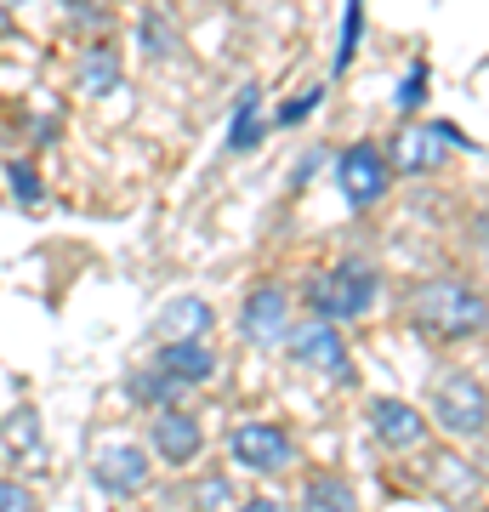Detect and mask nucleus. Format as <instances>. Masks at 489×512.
<instances>
[{
  "label": "nucleus",
  "mask_w": 489,
  "mask_h": 512,
  "mask_svg": "<svg viewBox=\"0 0 489 512\" xmlns=\"http://www.w3.org/2000/svg\"><path fill=\"white\" fill-rule=\"evenodd\" d=\"M410 325L427 342H472L484 336V291L467 279H427L410 291Z\"/></svg>",
  "instance_id": "f257e3e1"
},
{
  "label": "nucleus",
  "mask_w": 489,
  "mask_h": 512,
  "mask_svg": "<svg viewBox=\"0 0 489 512\" xmlns=\"http://www.w3.org/2000/svg\"><path fill=\"white\" fill-rule=\"evenodd\" d=\"M376 302H381V268L359 251H347L336 268L308 279L313 319H330V325H353V319H364Z\"/></svg>",
  "instance_id": "f03ea898"
},
{
  "label": "nucleus",
  "mask_w": 489,
  "mask_h": 512,
  "mask_svg": "<svg viewBox=\"0 0 489 512\" xmlns=\"http://www.w3.org/2000/svg\"><path fill=\"white\" fill-rule=\"evenodd\" d=\"M433 421L461 444L484 439V427H489L484 376H472V370H444V376L433 382Z\"/></svg>",
  "instance_id": "7ed1b4c3"
},
{
  "label": "nucleus",
  "mask_w": 489,
  "mask_h": 512,
  "mask_svg": "<svg viewBox=\"0 0 489 512\" xmlns=\"http://www.w3.org/2000/svg\"><path fill=\"white\" fill-rule=\"evenodd\" d=\"M444 148H467V154H478V143L472 137H461L455 126H444V120H410V126L399 131V143H393V154H387V165H393V177H427V171H438L444 165Z\"/></svg>",
  "instance_id": "20e7f679"
},
{
  "label": "nucleus",
  "mask_w": 489,
  "mask_h": 512,
  "mask_svg": "<svg viewBox=\"0 0 489 512\" xmlns=\"http://www.w3.org/2000/svg\"><path fill=\"white\" fill-rule=\"evenodd\" d=\"M336 188H342V200L353 211H370V205L387 200V188H393V165H387V148L376 143H347L336 154Z\"/></svg>",
  "instance_id": "39448f33"
},
{
  "label": "nucleus",
  "mask_w": 489,
  "mask_h": 512,
  "mask_svg": "<svg viewBox=\"0 0 489 512\" xmlns=\"http://www.w3.org/2000/svg\"><path fill=\"white\" fill-rule=\"evenodd\" d=\"M285 353H290V359H296L302 370H313V376H330V382H347V376H353V359H347L342 325H330V319H308V325H290Z\"/></svg>",
  "instance_id": "423d86ee"
},
{
  "label": "nucleus",
  "mask_w": 489,
  "mask_h": 512,
  "mask_svg": "<svg viewBox=\"0 0 489 512\" xmlns=\"http://www.w3.org/2000/svg\"><path fill=\"white\" fill-rule=\"evenodd\" d=\"M91 484L114 501H131L137 490H148V450L131 439H109L91 450Z\"/></svg>",
  "instance_id": "0eeeda50"
},
{
  "label": "nucleus",
  "mask_w": 489,
  "mask_h": 512,
  "mask_svg": "<svg viewBox=\"0 0 489 512\" xmlns=\"http://www.w3.org/2000/svg\"><path fill=\"white\" fill-rule=\"evenodd\" d=\"M290 291L285 285H256L245 302H239V336L251 342V348H285V336H290Z\"/></svg>",
  "instance_id": "6e6552de"
},
{
  "label": "nucleus",
  "mask_w": 489,
  "mask_h": 512,
  "mask_svg": "<svg viewBox=\"0 0 489 512\" xmlns=\"http://www.w3.org/2000/svg\"><path fill=\"white\" fill-rule=\"evenodd\" d=\"M290 456H296V444L279 421H239L228 433V461L245 473H279Z\"/></svg>",
  "instance_id": "1a4fd4ad"
},
{
  "label": "nucleus",
  "mask_w": 489,
  "mask_h": 512,
  "mask_svg": "<svg viewBox=\"0 0 489 512\" xmlns=\"http://www.w3.org/2000/svg\"><path fill=\"white\" fill-rule=\"evenodd\" d=\"M148 450L165 461V467H194L205 450V427L194 410H182V404H165V410H154V421H148Z\"/></svg>",
  "instance_id": "9d476101"
},
{
  "label": "nucleus",
  "mask_w": 489,
  "mask_h": 512,
  "mask_svg": "<svg viewBox=\"0 0 489 512\" xmlns=\"http://www.w3.org/2000/svg\"><path fill=\"white\" fill-rule=\"evenodd\" d=\"M148 370L165 376L177 393H194L200 382L217 376V353L205 348V336H182V342H160V353L148 359Z\"/></svg>",
  "instance_id": "9b49d317"
},
{
  "label": "nucleus",
  "mask_w": 489,
  "mask_h": 512,
  "mask_svg": "<svg viewBox=\"0 0 489 512\" xmlns=\"http://www.w3.org/2000/svg\"><path fill=\"white\" fill-rule=\"evenodd\" d=\"M370 433H376L381 450H393V456H404V450H421L427 444V416H421L416 404L404 399H370Z\"/></svg>",
  "instance_id": "f8f14e48"
},
{
  "label": "nucleus",
  "mask_w": 489,
  "mask_h": 512,
  "mask_svg": "<svg viewBox=\"0 0 489 512\" xmlns=\"http://www.w3.org/2000/svg\"><path fill=\"white\" fill-rule=\"evenodd\" d=\"M114 86H120V52H114V40H91L86 57H80V92L109 97Z\"/></svg>",
  "instance_id": "ddd939ff"
},
{
  "label": "nucleus",
  "mask_w": 489,
  "mask_h": 512,
  "mask_svg": "<svg viewBox=\"0 0 489 512\" xmlns=\"http://www.w3.org/2000/svg\"><path fill=\"white\" fill-rule=\"evenodd\" d=\"M296 512H359V495L342 473H313L302 484V507Z\"/></svg>",
  "instance_id": "4468645a"
},
{
  "label": "nucleus",
  "mask_w": 489,
  "mask_h": 512,
  "mask_svg": "<svg viewBox=\"0 0 489 512\" xmlns=\"http://www.w3.org/2000/svg\"><path fill=\"white\" fill-rule=\"evenodd\" d=\"M205 330H211V308H205V296H177V302L160 313V336H165V342L205 336Z\"/></svg>",
  "instance_id": "2eb2a0df"
},
{
  "label": "nucleus",
  "mask_w": 489,
  "mask_h": 512,
  "mask_svg": "<svg viewBox=\"0 0 489 512\" xmlns=\"http://www.w3.org/2000/svg\"><path fill=\"white\" fill-rule=\"evenodd\" d=\"M262 143V86H245L234 103V126H228V148L234 154H251Z\"/></svg>",
  "instance_id": "dca6fc26"
},
{
  "label": "nucleus",
  "mask_w": 489,
  "mask_h": 512,
  "mask_svg": "<svg viewBox=\"0 0 489 512\" xmlns=\"http://www.w3.org/2000/svg\"><path fill=\"white\" fill-rule=\"evenodd\" d=\"M137 46H143V57L165 63V57H177L182 35H177V23L165 18V12H143V18H137Z\"/></svg>",
  "instance_id": "f3484780"
},
{
  "label": "nucleus",
  "mask_w": 489,
  "mask_h": 512,
  "mask_svg": "<svg viewBox=\"0 0 489 512\" xmlns=\"http://www.w3.org/2000/svg\"><path fill=\"white\" fill-rule=\"evenodd\" d=\"M359 40H364V0H347V6H342V46H336L330 80H336V74H347V63H353V52H359Z\"/></svg>",
  "instance_id": "a211bd4d"
},
{
  "label": "nucleus",
  "mask_w": 489,
  "mask_h": 512,
  "mask_svg": "<svg viewBox=\"0 0 489 512\" xmlns=\"http://www.w3.org/2000/svg\"><path fill=\"white\" fill-rule=\"evenodd\" d=\"M126 393H131V404H143V410H148V404H154V410H165V404L182 399L177 387L165 382V376H154V370H137V376L126 382Z\"/></svg>",
  "instance_id": "6ab92c4d"
},
{
  "label": "nucleus",
  "mask_w": 489,
  "mask_h": 512,
  "mask_svg": "<svg viewBox=\"0 0 489 512\" xmlns=\"http://www.w3.org/2000/svg\"><path fill=\"white\" fill-rule=\"evenodd\" d=\"M6 183H12V194H18L23 211H35V205H40V177H35V165H29V160L6 165Z\"/></svg>",
  "instance_id": "aec40b11"
},
{
  "label": "nucleus",
  "mask_w": 489,
  "mask_h": 512,
  "mask_svg": "<svg viewBox=\"0 0 489 512\" xmlns=\"http://www.w3.org/2000/svg\"><path fill=\"white\" fill-rule=\"evenodd\" d=\"M325 103V86H308L302 97H290V103H279V114H273V126H302L313 109Z\"/></svg>",
  "instance_id": "412c9836"
},
{
  "label": "nucleus",
  "mask_w": 489,
  "mask_h": 512,
  "mask_svg": "<svg viewBox=\"0 0 489 512\" xmlns=\"http://www.w3.org/2000/svg\"><path fill=\"white\" fill-rule=\"evenodd\" d=\"M0 512H40V501L23 478H0Z\"/></svg>",
  "instance_id": "4be33fe9"
},
{
  "label": "nucleus",
  "mask_w": 489,
  "mask_h": 512,
  "mask_svg": "<svg viewBox=\"0 0 489 512\" xmlns=\"http://www.w3.org/2000/svg\"><path fill=\"white\" fill-rule=\"evenodd\" d=\"M421 97H427V63H416V69L404 74V86H399V109L410 114L421 103Z\"/></svg>",
  "instance_id": "5701e85b"
},
{
  "label": "nucleus",
  "mask_w": 489,
  "mask_h": 512,
  "mask_svg": "<svg viewBox=\"0 0 489 512\" xmlns=\"http://www.w3.org/2000/svg\"><path fill=\"white\" fill-rule=\"evenodd\" d=\"M234 512H285V507H279V501H273V495H251V501H239Z\"/></svg>",
  "instance_id": "b1692460"
},
{
  "label": "nucleus",
  "mask_w": 489,
  "mask_h": 512,
  "mask_svg": "<svg viewBox=\"0 0 489 512\" xmlns=\"http://www.w3.org/2000/svg\"><path fill=\"white\" fill-rule=\"evenodd\" d=\"M0 143H6V131H0Z\"/></svg>",
  "instance_id": "393cba45"
}]
</instances>
